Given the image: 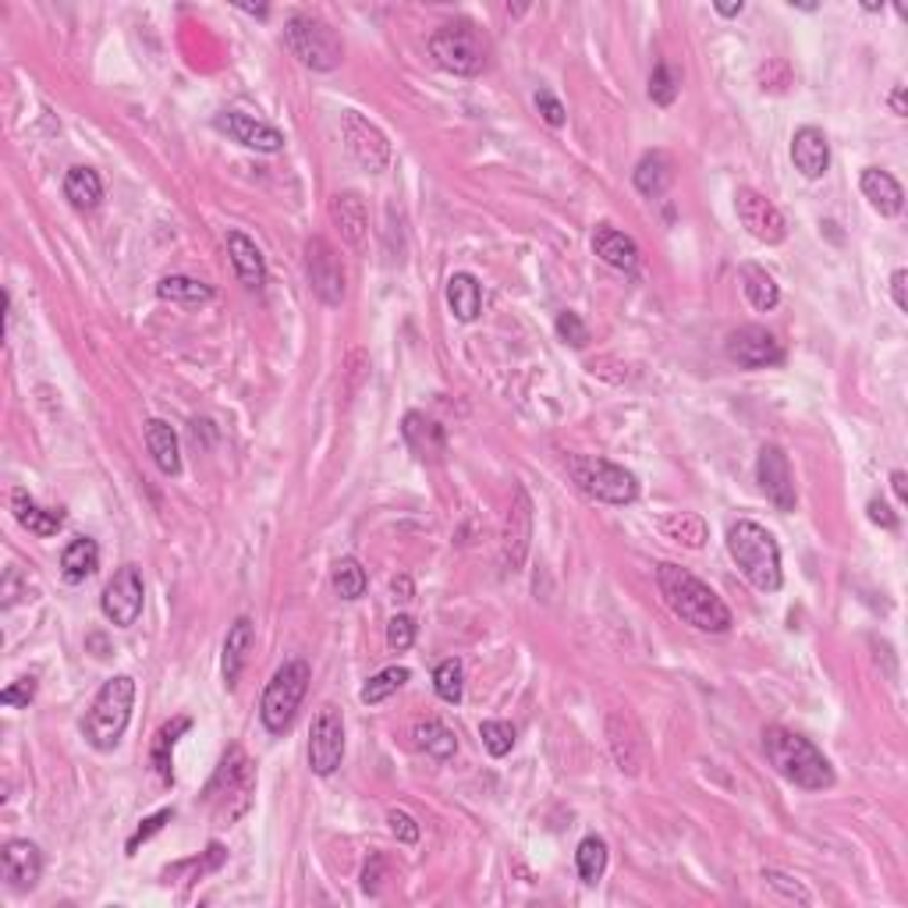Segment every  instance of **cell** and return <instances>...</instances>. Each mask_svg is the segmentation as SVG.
<instances>
[{
  "label": "cell",
  "mask_w": 908,
  "mask_h": 908,
  "mask_svg": "<svg viewBox=\"0 0 908 908\" xmlns=\"http://www.w3.org/2000/svg\"><path fill=\"white\" fill-rule=\"evenodd\" d=\"M657 526H660V532L667 536V540L689 547V550H703L707 540H710L707 522L699 518L696 512H667V515H660Z\"/></svg>",
  "instance_id": "obj_32"
},
{
  "label": "cell",
  "mask_w": 908,
  "mask_h": 908,
  "mask_svg": "<svg viewBox=\"0 0 908 908\" xmlns=\"http://www.w3.org/2000/svg\"><path fill=\"white\" fill-rule=\"evenodd\" d=\"M391 593H394V600H405L408 603L412 597H416V586H412L408 575H394V579H391Z\"/></svg>",
  "instance_id": "obj_55"
},
{
  "label": "cell",
  "mask_w": 908,
  "mask_h": 908,
  "mask_svg": "<svg viewBox=\"0 0 908 908\" xmlns=\"http://www.w3.org/2000/svg\"><path fill=\"white\" fill-rule=\"evenodd\" d=\"M213 128L224 132L231 143H242L245 149H256V154H281L284 149V135L267 125V121H256L242 110H224V114L213 118Z\"/></svg>",
  "instance_id": "obj_19"
},
{
  "label": "cell",
  "mask_w": 908,
  "mask_h": 908,
  "mask_svg": "<svg viewBox=\"0 0 908 908\" xmlns=\"http://www.w3.org/2000/svg\"><path fill=\"white\" fill-rule=\"evenodd\" d=\"M192 727V721L188 717H174L171 724H163L160 732H157V741H154V766H157V774L163 777V781H174V770H171V749H174V741H177V735H185Z\"/></svg>",
  "instance_id": "obj_40"
},
{
  "label": "cell",
  "mask_w": 908,
  "mask_h": 908,
  "mask_svg": "<svg viewBox=\"0 0 908 908\" xmlns=\"http://www.w3.org/2000/svg\"><path fill=\"white\" fill-rule=\"evenodd\" d=\"M866 512H870L873 526H880V529H898V515H894L884 501H870V507H866Z\"/></svg>",
  "instance_id": "obj_52"
},
{
  "label": "cell",
  "mask_w": 908,
  "mask_h": 908,
  "mask_svg": "<svg viewBox=\"0 0 908 908\" xmlns=\"http://www.w3.org/2000/svg\"><path fill=\"white\" fill-rule=\"evenodd\" d=\"M433 689H437L440 699H444V703H451V707L462 703V696H465V671H462L458 660H444V664L433 671Z\"/></svg>",
  "instance_id": "obj_42"
},
{
  "label": "cell",
  "mask_w": 908,
  "mask_h": 908,
  "mask_svg": "<svg viewBox=\"0 0 908 908\" xmlns=\"http://www.w3.org/2000/svg\"><path fill=\"white\" fill-rule=\"evenodd\" d=\"M96 568H100V547H96V540H89V536H78V540H72V543L64 547V554H61L64 582L82 586Z\"/></svg>",
  "instance_id": "obj_30"
},
{
  "label": "cell",
  "mask_w": 908,
  "mask_h": 908,
  "mask_svg": "<svg viewBox=\"0 0 908 908\" xmlns=\"http://www.w3.org/2000/svg\"><path fill=\"white\" fill-rule=\"evenodd\" d=\"M256 795V770L245 760L242 749H231L224 760H220L213 781L206 784V802H210L213 817L220 823L238 820L242 813H249Z\"/></svg>",
  "instance_id": "obj_7"
},
{
  "label": "cell",
  "mask_w": 908,
  "mask_h": 908,
  "mask_svg": "<svg viewBox=\"0 0 908 908\" xmlns=\"http://www.w3.org/2000/svg\"><path fill=\"white\" fill-rule=\"evenodd\" d=\"M412 738H416V746L430 752L433 760H451V756L458 752V738H454L451 727L440 724V721H422V724H416V732H412Z\"/></svg>",
  "instance_id": "obj_37"
},
{
  "label": "cell",
  "mask_w": 908,
  "mask_h": 908,
  "mask_svg": "<svg viewBox=\"0 0 908 908\" xmlns=\"http://www.w3.org/2000/svg\"><path fill=\"white\" fill-rule=\"evenodd\" d=\"M228 256H231V267H235V278H238L242 287H249V292H259V287L267 284L263 253L256 249L253 238H245L242 231H228Z\"/></svg>",
  "instance_id": "obj_24"
},
{
  "label": "cell",
  "mask_w": 908,
  "mask_h": 908,
  "mask_svg": "<svg viewBox=\"0 0 908 908\" xmlns=\"http://www.w3.org/2000/svg\"><path fill=\"white\" fill-rule=\"evenodd\" d=\"M330 586H334V593L341 600H359L369 586V575L355 557H341L334 561V572H330Z\"/></svg>",
  "instance_id": "obj_38"
},
{
  "label": "cell",
  "mask_w": 908,
  "mask_h": 908,
  "mask_svg": "<svg viewBox=\"0 0 908 908\" xmlns=\"http://www.w3.org/2000/svg\"><path fill=\"white\" fill-rule=\"evenodd\" d=\"M171 817H174L171 809H160V813L146 817V820H143V827L132 834V842H128V856H135V848H139L143 842H149V837H154V834H160V831H163V823H168Z\"/></svg>",
  "instance_id": "obj_50"
},
{
  "label": "cell",
  "mask_w": 908,
  "mask_h": 908,
  "mask_svg": "<svg viewBox=\"0 0 908 908\" xmlns=\"http://www.w3.org/2000/svg\"><path fill=\"white\" fill-rule=\"evenodd\" d=\"M529 540H532V501L526 487H515V498L512 507H507V518H504V547H501V564L504 572H522V564H526L529 554Z\"/></svg>",
  "instance_id": "obj_18"
},
{
  "label": "cell",
  "mask_w": 908,
  "mask_h": 908,
  "mask_svg": "<svg viewBox=\"0 0 908 908\" xmlns=\"http://www.w3.org/2000/svg\"><path fill=\"white\" fill-rule=\"evenodd\" d=\"M735 213L741 220V228H746L756 242L781 245L784 238H788V220H784V213L763 196V192L738 188L735 192Z\"/></svg>",
  "instance_id": "obj_15"
},
{
  "label": "cell",
  "mask_w": 908,
  "mask_h": 908,
  "mask_svg": "<svg viewBox=\"0 0 908 908\" xmlns=\"http://www.w3.org/2000/svg\"><path fill=\"white\" fill-rule=\"evenodd\" d=\"M64 199L75 210H96L103 199V182L93 168H72L64 174Z\"/></svg>",
  "instance_id": "obj_34"
},
{
  "label": "cell",
  "mask_w": 908,
  "mask_h": 908,
  "mask_svg": "<svg viewBox=\"0 0 908 908\" xmlns=\"http://www.w3.org/2000/svg\"><path fill=\"white\" fill-rule=\"evenodd\" d=\"M341 135H345V146L352 160L359 163L369 174H383L391 168V143L373 121L363 118L359 110H345L341 114Z\"/></svg>",
  "instance_id": "obj_10"
},
{
  "label": "cell",
  "mask_w": 908,
  "mask_h": 908,
  "mask_svg": "<svg viewBox=\"0 0 908 908\" xmlns=\"http://www.w3.org/2000/svg\"><path fill=\"white\" fill-rule=\"evenodd\" d=\"M330 220H334L338 235L348 249H363L369 238V210L359 192H338L330 199Z\"/></svg>",
  "instance_id": "obj_22"
},
{
  "label": "cell",
  "mask_w": 908,
  "mask_h": 908,
  "mask_svg": "<svg viewBox=\"0 0 908 908\" xmlns=\"http://www.w3.org/2000/svg\"><path fill=\"white\" fill-rule=\"evenodd\" d=\"M557 338L564 341V345H572V348H586L589 345V327L582 323V316L579 312H572V309H564L557 312Z\"/></svg>",
  "instance_id": "obj_45"
},
{
  "label": "cell",
  "mask_w": 908,
  "mask_h": 908,
  "mask_svg": "<svg viewBox=\"0 0 908 908\" xmlns=\"http://www.w3.org/2000/svg\"><path fill=\"white\" fill-rule=\"evenodd\" d=\"M306 273H309L316 298H320L323 306H341V302H345V292H348L345 267H341V256L334 245L320 235H312L306 242Z\"/></svg>",
  "instance_id": "obj_12"
},
{
  "label": "cell",
  "mask_w": 908,
  "mask_h": 908,
  "mask_svg": "<svg viewBox=\"0 0 908 908\" xmlns=\"http://www.w3.org/2000/svg\"><path fill=\"white\" fill-rule=\"evenodd\" d=\"M727 359L738 363L741 369H770L784 363V345L777 341L774 330H766L760 323L738 327L724 341Z\"/></svg>",
  "instance_id": "obj_14"
},
{
  "label": "cell",
  "mask_w": 908,
  "mask_h": 908,
  "mask_svg": "<svg viewBox=\"0 0 908 908\" xmlns=\"http://www.w3.org/2000/svg\"><path fill=\"white\" fill-rule=\"evenodd\" d=\"M284 44L312 72H334L345 61V47H341L338 33L323 19L306 15V11L284 22Z\"/></svg>",
  "instance_id": "obj_9"
},
{
  "label": "cell",
  "mask_w": 908,
  "mask_h": 908,
  "mask_svg": "<svg viewBox=\"0 0 908 908\" xmlns=\"http://www.w3.org/2000/svg\"><path fill=\"white\" fill-rule=\"evenodd\" d=\"M408 678H412L408 667H383L380 674H373V678H369V682L363 685L359 699H363L366 707H377V703H383L388 696H394L397 689H402V685H405Z\"/></svg>",
  "instance_id": "obj_41"
},
{
  "label": "cell",
  "mask_w": 908,
  "mask_h": 908,
  "mask_svg": "<svg viewBox=\"0 0 908 908\" xmlns=\"http://www.w3.org/2000/svg\"><path fill=\"white\" fill-rule=\"evenodd\" d=\"M608 738H611V752H614L617 770L628 774V777L642 774L646 760H650V746H646L642 727L628 710H614L608 717Z\"/></svg>",
  "instance_id": "obj_17"
},
{
  "label": "cell",
  "mask_w": 908,
  "mask_h": 908,
  "mask_svg": "<svg viewBox=\"0 0 908 908\" xmlns=\"http://www.w3.org/2000/svg\"><path fill=\"white\" fill-rule=\"evenodd\" d=\"M792 163L802 177H823L831 168V143L823 128L802 125L792 135Z\"/></svg>",
  "instance_id": "obj_23"
},
{
  "label": "cell",
  "mask_w": 908,
  "mask_h": 908,
  "mask_svg": "<svg viewBox=\"0 0 908 908\" xmlns=\"http://www.w3.org/2000/svg\"><path fill=\"white\" fill-rule=\"evenodd\" d=\"M593 253H597L608 267L628 273V278L639 270V245L631 242V238L625 235V231H617V228H611V224H600V228L593 231Z\"/></svg>",
  "instance_id": "obj_25"
},
{
  "label": "cell",
  "mask_w": 908,
  "mask_h": 908,
  "mask_svg": "<svg viewBox=\"0 0 908 908\" xmlns=\"http://www.w3.org/2000/svg\"><path fill=\"white\" fill-rule=\"evenodd\" d=\"M11 512H15L22 529L44 536V540H47V536H58L61 526H64V512H61V507H39L25 490L11 493Z\"/></svg>",
  "instance_id": "obj_27"
},
{
  "label": "cell",
  "mask_w": 908,
  "mask_h": 908,
  "mask_svg": "<svg viewBox=\"0 0 908 908\" xmlns=\"http://www.w3.org/2000/svg\"><path fill=\"white\" fill-rule=\"evenodd\" d=\"M536 110H540L547 125H554V128H561L564 121H568V114H564L561 100H557L554 93H547V89H540V93H536Z\"/></svg>",
  "instance_id": "obj_51"
},
{
  "label": "cell",
  "mask_w": 908,
  "mask_h": 908,
  "mask_svg": "<svg viewBox=\"0 0 908 908\" xmlns=\"http://www.w3.org/2000/svg\"><path fill=\"white\" fill-rule=\"evenodd\" d=\"M891 487H894V498H898L901 504L908 501V476L898 469V473H891Z\"/></svg>",
  "instance_id": "obj_56"
},
{
  "label": "cell",
  "mask_w": 908,
  "mask_h": 908,
  "mask_svg": "<svg viewBox=\"0 0 908 908\" xmlns=\"http://www.w3.org/2000/svg\"><path fill=\"white\" fill-rule=\"evenodd\" d=\"M412 642H416V622H412L408 614L391 617V625H388V646L391 650L405 653V650H412Z\"/></svg>",
  "instance_id": "obj_46"
},
{
  "label": "cell",
  "mask_w": 908,
  "mask_h": 908,
  "mask_svg": "<svg viewBox=\"0 0 908 908\" xmlns=\"http://www.w3.org/2000/svg\"><path fill=\"white\" fill-rule=\"evenodd\" d=\"M479 738H483V749L501 760V756L515 749L518 732H515V724H507V721H483L479 724Z\"/></svg>",
  "instance_id": "obj_44"
},
{
  "label": "cell",
  "mask_w": 908,
  "mask_h": 908,
  "mask_svg": "<svg viewBox=\"0 0 908 908\" xmlns=\"http://www.w3.org/2000/svg\"><path fill=\"white\" fill-rule=\"evenodd\" d=\"M631 182L642 192V196L660 199L674 182V168H671V157L664 149H650L639 163H636V174H631Z\"/></svg>",
  "instance_id": "obj_29"
},
{
  "label": "cell",
  "mask_w": 908,
  "mask_h": 908,
  "mask_svg": "<svg viewBox=\"0 0 908 908\" xmlns=\"http://www.w3.org/2000/svg\"><path fill=\"white\" fill-rule=\"evenodd\" d=\"M380 873H383V859L377 856V859L363 870V891H366V894H380Z\"/></svg>",
  "instance_id": "obj_54"
},
{
  "label": "cell",
  "mask_w": 908,
  "mask_h": 908,
  "mask_svg": "<svg viewBox=\"0 0 908 908\" xmlns=\"http://www.w3.org/2000/svg\"><path fill=\"white\" fill-rule=\"evenodd\" d=\"M0 873H4L8 887L15 891H33L39 884V876H44V856H39V848L33 842H8L4 851H0Z\"/></svg>",
  "instance_id": "obj_21"
},
{
  "label": "cell",
  "mask_w": 908,
  "mask_h": 908,
  "mask_svg": "<svg viewBox=\"0 0 908 908\" xmlns=\"http://www.w3.org/2000/svg\"><path fill=\"white\" fill-rule=\"evenodd\" d=\"M430 53L444 72L473 78L490 64V39L476 22L454 19L430 36Z\"/></svg>",
  "instance_id": "obj_5"
},
{
  "label": "cell",
  "mask_w": 908,
  "mask_h": 908,
  "mask_svg": "<svg viewBox=\"0 0 908 908\" xmlns=\"http://www.w3.org/2000/svg\"><path fill=\"white\" fill-rule=\"evenodd\" d=\"M678 93H682V75L674 72L671 64L660 61L653 68V75H650V100L657 107H671L674 100H678Z\"/></svg>",
  "instance_id": "obj_43"
},
{
  "label": "cell",
  "mask_w": 908,
  "mask_h": 908,
  "mask_svg": "<svg viewBox=\"0 0 908 908\" xmlns=\"http://www.w3.org/2000/svg\"><path fill=\"white\" fill-rule=\"evenodd\" d=\"M402 437H405L408 451L416 454L419 462H426V465H437V462L447 458V433H444V426L426 416V412H408V416L402 419Z\"/></svg>",
  "instance_id": "obj_20"
},
{
  "label": "cell",
  "mask_w": 908,
  "mask_h": 908,
  "mask_svg": "<svg viewBox=\"0 0 908 908\" xmlns=\"http://www.w3.org/2000/svg\"><path fill=\"white\" fill-rule=\"evenodd\" d=\"M132 707H135V678L132 674H114V678L103 682V689L96 692L93 707L82 721V735L93 749L110 752L125 735V727L132 721Z\"/></svg>",
  "instance_id": "obj_4"
},
{
  "label": "cell",
  "mask_w": 908,
  "mask_h": 908,
  "mask_svg": "<svg viewBox=\"0 0 908 908\" xmlns=\"http://www.w3.org/2000/svg\"><path fill=\"white\" fill-rule=\"evenodd\" d=\"M143 603H146L143 572L135 568V564H121V568L114 572V579L107 582L103 597H100L103 617L118 628H132L135 622H139Z\"/></svg>",
  "instance_id": "obj_13"
},
{
  "label": "cell",
  "mask_w": 908,
  "mask_h": 908,
  "mask_svg": "<svg viewBox=\"0 0 908 908\" xmlns=\"http://www.w3.org/2000/svg\"><path fill=\"white\" fill-rule=\"evenodd\" d=\"M756 479H760V490L766 493V501L777 507V512H795L799 504V493H795V476H792V462L777 444H763L760 458H756Z\"/></svg>",
  "instance_id": "obj_16"
},
{
  "label": "cell",
  "mask_w": 908,
  "mask_h": 908,
  "mask_svg": "<svg viewBox=\"0 0 908 908\" xmlns=\"http://www.w3.org/2000/svg\"><path fill=\"white\" fill-rule=\"evenodd\" d=\"M575 866H579V876H582V884L593 887L597 880L608 873V842L597 834H589L582 837V845L579 851H575Z\"/></svg>",
  "instance_id": "obj_39"
},
{
  "label": "cell",
  "mask_w": 908,
  "mask_h": 908,
  "mask_svg": "<svg viewBox=\"0 0 908 908\" xmlns=\"http://www.w3.org/2000/svg\"><path fill=\"white\" fill-rule=\"evenodd\" d=\"M657 589L671 608V614L682 617V622L692 625L696 631L724 636V631L735 625L727 603L713 593L699 575H692L689 568H682V564H671V561L657 564Z\"/></svg>",
  "instance_id": "obj_1"
},
{
  "label": "cell",
  "mask_w": 908,
  "mask_h": 908,
  "mask_svg": "<svg viewBox=\"0 0 908 908\" xmlns=\"http://www.w3.org/2000/svg\"><path fill=\"white\" fill-rule=\"evenodd\" d=\"M568 476L586 498H593L600 504L625 507L639 501V479L636 473H628L625 465L597 458V454H572L568 458Z\"/></svg>",
  "instance_id": "obj_6"
},
{
  "label": "cell",
  "mask_w": 908,
  "mask_h": 908,
  "mask_svg": "<svg viewBox=\"0 0 908 908\" xmlns=\"http://www.w3.org/2000/svg\"><path fill=\"white\" fill-rule=\"evenodd\" d=\"M741 11H746V4H741V0H735V4H717V15H721V19H738Z\"/></svg>",
  "instance_id": "obj_58"
},
{
  "label": "cell",
  "mask_w": 908,
  "mask_h": 908,
  "mask_svg": "<svg viewBox=\"0 0 908 908\" xmlns=\"http://www.w3.org/2000/svg\"><path fill=\"white\" fill-rule=\"evenodd\" d=\"M36 699V678L29 674V678H19L15 685H8L4 692H0V703L4 707H29Z\"/></svg>",
  "instance_id": "obj_49"
},
{
  "label": "cell",
  "mask_w": 908,
  "mask_h": 908,
  "mask_svg": "<svg viewBox=\"0 0 908 908\" xmlns=\"http://www.w3.org/2000/svg\"><path fill=\"white\" fill-rule=\"evenodd\" d=\"M763 884L766 887H774L777 894H784V898H792V901H802L809 905V891L799 884V880H792L788 873H777V870H766L763 873Z\"/></svg>",
  "instance_id": "obj_47"
},
{
  "label": "cell",
  "mask_w": 908,
  "mask_h": 908,
  "mask_svg": "<svg viewBox=\"0 0 908 908\" xmlns=\"http://www.w3.org/2000/svg\"><path fill=\"white\" fill-rule=\"evenodd\" d=\"M309 682H312V671L306 660H287L267 682L263 699H259V721H263L270 735H284L292 727L302 699L309 692Z\"/></svg>",
  "instance_id": "obj_8"
},
{
  "label": "cell",
  "mask_w": 908,
  "mask_h": 908,
  "mask_svg": "<svg viewBox=\"0 0 908 908\" xmlns=\"http://www.w3.org/2000/svg\"><path fill=\"white\" fill-rule=\"evenodd\" d=\"M859 188L880 217H898L905 210V192H901L898 182H894V174H887V171L866 168L862 177H859Z\"/></svg>",
  "instance_id": "obj_26"
},
{
  "label": "cell",
  "mask_w": 908,
  "mask_h": 908,
  "mask_svg": "<svg viewBox=\"0 0 908 908\" xmlns=\"http://www.w3.org/2000/svg\"><path fill=\"white\" fill-rule=\"evenodd\" d=\"M738 273H741V292H746V298H749V306H752V309H760V312L777 309V302H781V287H777V281L770 278V273H766L763 267L746 263V267H741Z\"/></svg>",
  "instance_id": "obj_36"
},
{
  "label": "cell",
  "mask_w": 908,
  "mask_h": 908,
  "mask_svg": "<svg viewBox=\"0 0 908 908\" xmlns=\"http://www.w3.org/2000/svg\"><path fill=\"white\" fill-rule=\"evenodd\" d=\"M727 554L735 557L738 572L760 589V593H777L784 575H781V547L770 536V529H763L760 522L741 518L727 529Z\"/></svg>",
  "instance_id": "obj_3"
},
{
  "label": "cell",
  "mask_w": 908,
  "mask_h": 908,
  "mask_svg": "<svg viewBox=\"0 0 908 908\" xmlns=\"http://www.w3.org/2000/svg\"><path fill=\"white\" fill-rule=\"evenodd\" d=\"M891 295H894V306H898L901 312H908V270L891 273Z\"/></svg>",
  "instance_id": "obj_53"
},
{
  "label": "cell",
  "mask_w": 908,
  "mask_h": 908,
  "mask_svg": "<svg viewBox=\"0 0 908 908\" xmlns=\"http://www.w3.org/2000/svg\"><path fill=\"white\" fill-rule=\"evenodd\" d=\"M146 447L154 454L157 469L163 476H177L182 473V447H177V433L171 422L163 419H149L146 422Z\"/></svg>",
  "instance_id": "obj_28"
},
{
  "label": "cell",
  "mask_w": 908,
  "mask_h": 908,
  "mask_svg": "<svg viewBox=\"0 0 908 908\" xmlns=\"http://www.w3.org/2000/svg\"><path fill=\"white\" fill-rule=\"evenodd\" d=\"M763 752L777 774L802 792H827L834 788V766L806 735L792 727H766Z\"/></svg>",
  "instance_id": "obj_2"
},
{
  "label": "cell",
  "mask_w": 908,
  "mask_h": 908,
  "mask_svg": "<svg viewBox=\"0 0 908 908\" xmlns=\"http://www.w3.org/2000/svg\"><path fill=\"white\" fill-rule=\"evenodd\" d=\"M891 110L898 118H908V103H905V86H894V93H891Z\"/></svg>",
  "instance_id": "obj_57"
},
{
  "label": "cell",
  "mask_w": 908,
  "mask_h": 908,
  "mask_svg": "<svg viewBox=\"0 0 908 908\" xmlns=\"http://www.w3.org/2000/svg\"><path fill=\"white\" fill-rule=\"evenodd\" d=\"M249 646H253V622L249 617H238V622L228 628V639H224V685L228 689L238 685L245 657H249Z\"/></svg>",
  "instance_id": "obj_33"
},
{
  "label": "cell",
  "mask_w": 908,
  "mask_h": 908,
  "mask_svg": "<svg viewBox=\"0 0 908 908\" xmlns=\"http://www.w3.org/2000/svg\"><path fill=\"white\" fill-rule=\"evenodd\" d=\"M345 760V717L338 707H320L309 727V770L316 777H330Z\"/></svg>",
  "instance_id": "obj_11"
},
{
  "label": "cell",
  "mask_w": 908,
  "mask_h": 908,
  "mask_svg": "<svg viewBox=\"0 0 908 908\" xmlns=\"http://www.w3.org/2000/svg\"><path fill=\"white\" fill-rule=\"evenodd\" d=\"M388 827H391V834H394L402 845H416L419 834H422L419 823H416V817H408L405 809H391V813H388Z\"/></svg>",
  "instance_id": "obj_48"
},
{
  "label": "cell",
  "mask_w": 908,
  "mask_h": 908,
  "mask_svg": "<svg viewBox=\"0 0 908 908\" xmlns=\"http://www.w3.org/2000/svg\"><path fill=\"white\" fill-rule=\"evenodd\" d=\"M447 306L462 323H473L483 312V284L473 273H451L447 281Z\"/></svg>",
  "instance_id": "obj_31"
},
{
  "label": "cell",
  "mask_w": 908,
  "mask_h": 908,
  "mask_svg": "<svg viewBox=\"0 0 908 908\" xmlns=\"http://www.w3.org/2000/svg\"><path fill=\"white\" fill-rule=\"evenodd\" d=\"M157 295L163 302H174V306H206V302L213 298V287L206 281L196 278H185V273H171V278H163L157 284Z\"/></svg>",
  "instance_id": "obj_35"
}]
</instances>
